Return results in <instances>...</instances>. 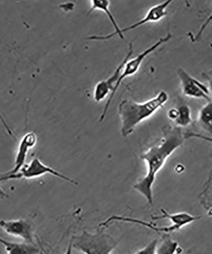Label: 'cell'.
<instances>
[{"mask_svg":"<svg viewBox=\"0 0 212 254\" xmlns=\"http://www.w3.org/2000/svg\"><path fill=\"white\" fill-rule=\"evenodd\" d=\"M185 134L179 127H168L164 131L163 137L159 143L144 152L142 160L147 165V173L135 184L134 188L148 201L150 205L154 204L153 188L158 173L161 171L166 161L174 152L184 144Z\"/></svg>","mask_w":212,"mask_h":254,"instance_id":"1","label":"cell"},{"mask_svg":"<svg viewBox=\"0 0 212 254\" xmlns=\"http://www.w3.org/2000/svg\"><path fill=\"white\" fill-rule=\"evenodd\" d=\"M169 96L164 90L149 101L138 103L124 99L119 104L118 111L121 120V133L123 137L132 134L136 127L155 114L167 103Z\"/></svg>","mask_w":212,"mask_h":254,"instance_id":"2","label":"cell"},{"mask_svg":"<svg viewBox=\"0 0 212 254\" xmlns=\"http://www.w3.org/2000/svg\"><path fill=\"white\" fill-rule=\"evenodd\" d=\"M71 240L73 249L84 254H110L118 246L113 237L101 231L92 233L85 231Z\"/></svg>","mask_w":212,"mask_h":254,"instance_id":"3","label":"cell"},{"mask_svg":"<svg viewBox=\"0 0 212 254\" xmlns=\"http://www.w3.org/2000/svg\"><path fill=\"white\" fill-rule=\"evenodd\" d=\"M171 38V34H167V35L164 36V37L160 38V39L158 41L157 43H155L154 45H153L152 46L148 48V49L145 50V51L142 52V53L139 54L138 56L132 59V60H128L127 62L126 63L125 65H124L121 76L119 77L118 83H117L116 85L115 86L113 91H112L111 94H110L107 101L106 102L102 115H101L100 121L102 122L103 120L105 119L106 113H107L108 110H109V108L110 104L112 103V99H113L114 95L116 94L117 90H118L119 85H121L123 79L127 78L128 76L134 75V74L136 73V72L139 71L142 63H143L146 58H147L150 54L154 52L156 50L159 49V48L161 47V45H163L165 44V43L168 42V41H170Z\"/></svg>","mask_w":212,"mask_h":254,"instance_id":"4","label":"cell"},{"mask_svg":"<svg viewBox=\"0 0 212 254\" xmlns=\"http://www.w3.org/2000/svg\"><path fill=\"white\" fill-rule=\"evenodd\" d=\"M45 174H51L62 180L67 181L73 185H77L78 183L74 179L69 178L60 172L56 171L51 167L44 164L40 159L37 158L33 159L28 165H25L21 171L16 174L11 176H0V183L2 181L11 180V179H30L39 178Z\"/></svg>","mask_w":212,"mask_h":254,"instance_id":"5","label":"cell"},{"mask_svg":"<svg viewBox=\"0 0 212 254\" xmlns=\"http://www.w3.org/2000/svg\"><path fill=\"white\" fill-rule=\"evenodd\" d=\"M162 214L159 216L153 217V219L159 220L161 219H167L170 220L171 225L165 227H158L149 222H144L143 226L150 228L157 232L165 233L175 232L179 231L184 226L190 224L192 222L197 221L201 219L200 216H195L189 214L188 212H179L175 214H169L168 212L164 209H161Z\"/></svg>","mask_w":212,"mask_h":254,"instance_id":"6","label":"cell"},{"mask_svg":"<svg viewBox=\"0 0 212 254\" xmlns=\"http://www.w3.org/2000/svg\"><path fill=\"white\" fill-rule=\"evenodd\" d=\"M177 71L184 95L191 98L204 99L207 102L212 101L208 87L182 68H179Z\"/></svg>","mask_w":212,"mask_h":254,"instance_id":"7","label":"cell"},{"mask_svg":"<svg viewBox=\"0 0 212 254\" xmlns=\"http://www.w3.org/2000/svg\"><path fill=\"white\" fill-rule=\"evenodd\" d=\"M133 51H133V45L132 43H130L129 50H128L127 55L121 61V63L119 64L116 69H115L112 75L105 79V80L99 81L97 84L94 91V101L97 103L103 101L108 95L111 94V92L113 91L115 86L118 83L119 77H120L121 72H122L124 65L130 60L131 56H132L133 52H134Z\"/></svg>","mask_w":212,"mask_h":254,"instance_id":"8","label":"cell"},{"mask_svg":"<svg viewBox=\"0 0 212 254\" xmlns=\"http://www.w3.org/2000/svg\"><path fill=\"white\" fill-rule=\"evenodd\" d=\"M0 227L8 234L21 238L25 242L35 244L33 226L27 220L21 219L7 221L0 219Z\"/></svg>","mask_w":212,"mask_h":254,"instance_id":"9","label":"cell"},{"mask_svg":"<svg viewBox=\"0 0 212 254\" xmlns=\"http://www.w3.org/2000/svg\"><path fill=\"white\" fill-rule=\"evenodd\" d=\"M37 142V135L33 131L26 133L22 137L19 146H18L14 167L7 173L3 174L4 176H11V175L19 173L21 171L22 168L25 166V162H26L29 151L35 146Z\"/></svg>","mask_w":212,"mask_h":254,"instance_id":"10","label":"cell"},{"mask_svg":"<svg viewBox=\"0 0 212 254\" xmlns=\"http://www.w3.org/2000/svg\"><path fill=\"white\" fill-rule=\"evenodd\" d=\"M172 2V1H166L153 6L148 10L143 19L130 25L129 26H127V28L121 29V38L124 39V33L126 32L134 30V29L149 23V22H156L163 19L167 15V8Z\"/></svg>","mask_w":212,"mask_h":254,"instance_id":"11","label":"cell"},{"mask_svg":"<svg viewBox=\"0 0 212 254\" xmlns=\"http://www.w3.org/2000/svg\"><path fill=\"white\" fill-rule=\"evenodd\" d=\"M90 6H90L89 13H91L96 10H99L103 11L104 13L107 15L108 19L111 22L115 31L114 33L107 35L90 36L87 38V39L89 40L105 41L109 40L116 35H118L121 39H122L120 33L121 28H119L116 19H114L111 11L109 10L110 2L109 1H90Z\"/></svg>","mask_w":212,"mask_h":254,"instance_id":"12","label":"cell"},{"mask_svg":"<svg viewBox=\"0 0 212 254\" xmlns=\"http://www.w3.org/2000/svg\"><path fill=\"white\" fill-rule=\"evenodd\" d=\"M0 244L3 245L8 254H39L40 249L35 244L29 243H14L6 241L0 237Z\"/></svg>","mask_w":212,"mask_h":254,"instance_id":"13","label":"cell"},{"mask_svg":"<svg viewBox=\"0 0 212 254\" xmlns=\"http://www.w3.org/2000/svg\"><path fill=\"white\" fill-rule=\"evenodd\" d=\"M198 122L202 128L209 132L212 137V101L208 102L201 109Z\"/></svg>","mask_w":212,"mask_h":254,"instance_id":"14","label":"cell"},{"mask_svg":"<svg viewBox=\"0 0 212 254\" xmlns=\"http://www.w3.org/2000/svg\"><path fill=\"white\" fill-rule=\"evenodd\" d=\"M176 108H177V117L173 122L176 125V127L181 128L190 126L192 123L190 108L186 104H182Z\"/></svg>","mask_w":212,"mask_h":254,"instance_id":"15","label":"cell"},{"mask_svg":"<svg viewBox=\"0 0 212 254\" xmlns=\"http://www.w3.org/2000/svg\"><path fill=\"white\" fill-rule=\"evenodd\" d=\"M179 244L170 238H165L157 248V254H177Z\"/></svg>","mask_w":212,"mask_h":254,"instance_id":"16","label":"cell"},{"mask_svg":"<svg viewBox=\"0 0 212 254\" xmlns=\"http://www.w3.org/2000/svg\"><path fill=\"white\" fill-rule=\"evenodd\" d=\"M158 246H159L158 240H153L148 246L137 251L135 254H157Z\"/></svg>","mask_w":212,"mask_h":254,"instance_id":"17","label":"cell"},{"mask_svg":"<svg viewBox=\"0 0 212 254\" xmlns=\"http://www.w3.org/2000/svg\"><path fill=\"white\" fill-rule=\"evenodd\" d=\"M212 22V12L209 16V17L207 18L206 20H205V22L204 24L202 25V26H201L200 29H199V31L197 32V33H196V35L195 36V40L197 41L199 40V38L202 36V34L204 33V31L205 30V29L207 28V26H209L210 24Z\"/></svg>","mask_w":212,"mask_h":254,"instance_id":"18","label":"cell"},{"mask_svg":"<svg viewBox=\"0 0 212 254\" xmlns=\"http://www.w3.org/2000/svg\"><path fill=\"white\" fill-rule=\"evenodd\" d=\"M185 137H186V139L187 138H197V139H202L204 140H206V141H208L210 142H212V137H207V136L202 135L200 134H197V133H186L185 134Z\"/></svg>","mask_w":212,"mask_h":254,"instance_id":"19","label":"cell"},{"mask_svg":"<svg viewBox=\"0 0 212 254\" xmlns=\"http://www.w3.org/2000/svg\"><path fill=\"white\" fill-rule=\"evenodd\" d=\"M0 121H1L2 124H3L4 128L6 129V131H7V133H8V135H10L11 137L14 139V135L13 134L12 131L11 130L10 127H9L7 123H6L5 120H4L3 116L1 114V113H0Z\"/></svg>","mask_w":212,"mask_h":254,"instance_id":"20","label":"cell"},{"mask_svg":"<svg viewBox=\"0 0 212 254\" xmlns=\"http://www.w3.org/2000/svg\"><path fill=\"white\" fill-rule=\"evenodd\" d=\"M73 242L71 240V242H69V246L67 247V251L64 254H73Z\"/></svg>","mask_w":212,"mask_h":254,"instance_id":"21","label":"cell"},{"mask_svg":"<svg viewBox=\"0 0 212 254\" xmlns=\"http://www.w3.org/2000/svg\"><path fill=\"white\" fill-rule=\"evenodd\" d=\"M7 198H8V195L0 187V199H4Z\"/></svg>","mask_w":212,"mask_h":254,"instance_id":"22","label":"cell"},{"mask_svg":"<svg viewBox=\"0 0 212 254\" xmlns=\"http://www.w3.org/2000/svg\"><path fill=\"white\" fill-rule=\"evenodd\" d=\"M208 83H209V90L210 91V93H211V94L212 95V78H209L208 79Z\"/></svg>","mask_w":212,"mask_h":254,"instance_id":"23","label":"cell"},{"mask_svg":"<svg viewBox=\"0 0 212 254\" xmlns=\"http://www.w3.org/2000/svg\"><path fill=\"white\" fill-rule=\"evenodd\" d=\"M112 254V253H111V254Z\"/></svg>","mask_w":212,"mask_h":254,"instance_id":"24","label":"cell"}]
</instances>
